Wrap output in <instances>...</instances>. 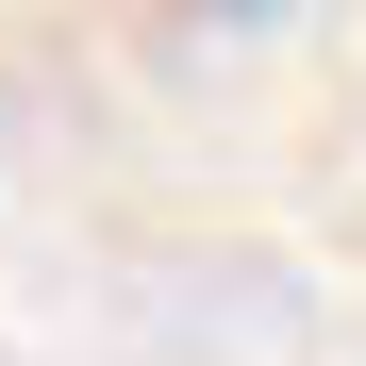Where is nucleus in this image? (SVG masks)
<instances>
[{"mask_svg": "<svg viewBox=\"0 0 366 366\" xmlns=\"http://www.w3.org/2000/svg\"><path fill=\"white\" fill-rule=\"evenodd\" d=\"M167 17H200V34H267L283 0H167Z\"/></svg>", "mask_w": 366, "mask_h": 366, "instance_id": "nucleus-1", "label": "nucleus"}]
</instances>
